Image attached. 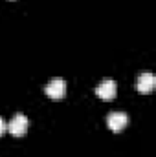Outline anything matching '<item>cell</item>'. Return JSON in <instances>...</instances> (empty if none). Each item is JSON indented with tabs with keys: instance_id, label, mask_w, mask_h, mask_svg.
<instances>
[{
	"instance_id": "1",
	"label": "cell",
	"mask_w": 156,
	"mask_h": 157,
	"mask_svg": "<svg viewBox=\"0 0 156 157\" xmlns=\"http://www.w3.org/2000/svg\"><path fill=\"white\" fill-rule=\"evenodd\" d=\"M44 91H46V95L51 97V99H61V97L66 93V80L61 78V77L51 78V80L44 86Z\"/></svg>"
},
{
	"instance_id": "2",
	"label": "cell",
	"mask_w": 156,
	"mask_h": 157,
	"mask_svg": "<svg viewBox=\"0 0 156 157\" xmlns=\"http://www.w3.org/2000/svg\"><path fill=\"white\" fill-rule=\"evenodd\" d=\"M116 91H117V84L114 78H103L97 86H96V93L97 97L109 101V99H114L116 97Z\"/></svg>"
},
{
	"instance_id": "3",
	"label": "cell",
	"mask_w": 156,
	"mask_h": 157,
	"mask_svg": "<svg viewBox=\"0 0 156 157\" xmlns=\"http://www.w3.org/2000/svg\"><path fill=\"white\" fill-rule=\"evenodd\" d=\"M28 126H30V121H28V117L24 113H15L13 119L9 121V124H7V130L13 135H24Z\"/></svg>"
},
{
	"instance_id": "4",
	"label": "cell",
	"mask_w": 156,
	"mask_h": 157,
	"mask_svg": "<svg viewBox=\"0 0 156 157\" xmlns=\"http://www.w3.org/2000/svg\"><path fill=\"white\" fill-rule=\"evenodd\" d=\"M107 124H109L110 130L119 132V130H123L129 124V115L125 112H110L107 115Z\"/></svg>"
},
{
	"instance_id": "5",
	"label": "cell",
	"mask_w": 156,
	"mask_h": 157,
	"mask_svg": "<svg viewBox=\"0 0 156 157\" xmlns=\"http://www.w3.org/2000/svg\"><path fill=\"white\" fill-rule=\"evenodd\" d=\"M154 86H156V77L151 73V71H143V73H140L138 78H136V88H138L142 93L153 91Z\"/></svg>"
},
{
	"instance_id": "6",
	"label": "cell",
	"mask_w": 156,
	"mask_h": 157,
	"mask_svg": "<svg viewBox=\"0 0 156 157\" xmlns=\"http://www.w3.org/2000/svg\"><path fill=\"white\" fill-rule=\"evenodd\" d=\"M6 130H7V124H6V121H4V119L0 117V135H2Z\"/></svg>"
}]
</instances>
